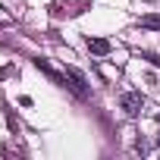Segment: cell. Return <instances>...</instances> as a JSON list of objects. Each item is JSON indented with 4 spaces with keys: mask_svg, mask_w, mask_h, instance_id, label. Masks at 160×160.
<instances>
[{
    "mask_svg": "<svg viewBox=\"0 0 160 160\" xmlns=\"http://www.w3.org/2000/svg\"><path fill=\"white\" fill-rule=\"evenodd\" d=\"M119 104H122V110H126L129 116H138L141 107H144V98H141V91H126Z\"/></svg>",
    "mask_w": 160,
    "mask_h": 160,
    "instance_id": "6da1fadb",
    "label": "cell"
},
{
    "mask_svg": "<svg viewBox=\"0 0 160 160\" xmlns=\"http://www.w3.org/2000/svg\"><path fill=\"white\" fill-rule=\"evenodd\" d=\"M63 78H69V88H72L75 94H82V98H85V75L78 72L75 66H66V69H63Z\"/></svg>",
    "mask_w": 160,
    "mask_h": 160,
    "instance_id": "7a4b0ae2",
    "label": "cell"
},
{
    "mask_svg": "<svg viewBox=\"0 0 160 160\" xmlns=\"http://www.w3.org/2000/svg\"><path fill=\"white\" fill-rule=\"evenodd\" d=\"M88 50L98 53V57H104V53H110V41H104V38H88Z\"/></svg>",
    "mask_w": 160,
    "mask_h": 160,
    "instance_id": "3957f363",
    "label": "cell"
},
{
    "mask_svg": "<svg viewBox=\"0 0 160 160\" xmlns=\"http://www.w3.org/2000/svg\"><path fill=\"white\" fill-rule=\"evenodd\" d=\"M138 25H141V28H160V16H157V13L141 16V19H138Z\"/></svg>",
    "mask_w": 160,
    "mask_h": 160,
    "instance_id": "277c9868",
    "label": "cell"
},
{
    "mask_svg": "<svg viewBox=\"0 0 160 160\" xmlns=\"http://www.w3.org/2000/svg\"><path fill=\"white\" fill-rule=\"evenodd\" d=\"M144 60H151V63H157V66H160V57H157V53H144Z\"/></svg>",
    "mask_w": 160,
    "mask_h": 160,
    "instance_id": "5b68a950",
    "label": "cell"
}]
</instances>
